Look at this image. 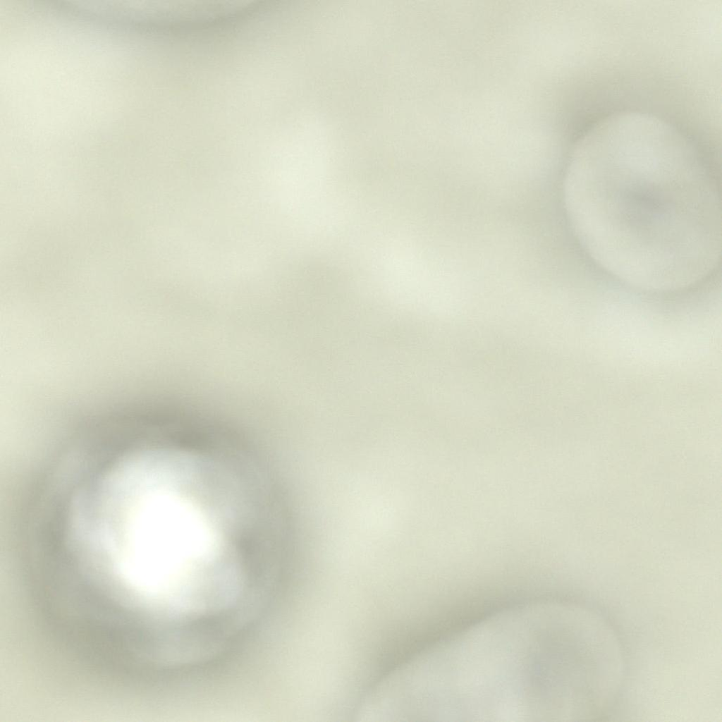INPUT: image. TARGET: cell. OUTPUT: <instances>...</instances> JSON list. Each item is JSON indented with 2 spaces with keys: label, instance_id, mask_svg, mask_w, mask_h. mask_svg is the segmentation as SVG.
Returning a JSON list of instances; mask_svg holds the SVG:
<instances>
[{
  "label": "cell",
  "instance_id": "1",
  "mask_svg": "<svg viewBox=\"0 0 722 722\" xmlns=\"http://www.w3.org/2000/svg\"><path fill=\"white\" fill-rule=\"evenodd\" d=\"M562 603L511 607L427 646L424 705L438 721H556L577 716L576 617Z\"/></svg>",
  "mask_w": 722,
  "mask_h": 722
},
{
  "label": "cell",
  "instance_id": "2",
  "mask_svg": "<svg viewBox=\"0 0 722 722\" xmlns=\"http://www.w3.org/2000/svg\"><path fill=\"white\" fill-rule=\"evenodd\" d=\"M162 465L135 454L114 465L74 515L79 552L133 597L152 606L185 592L204 570L198 532L176 508Z\"/></svg>",
  "mask_w": 722,
  "mask_h": 722
}]
</instances>
